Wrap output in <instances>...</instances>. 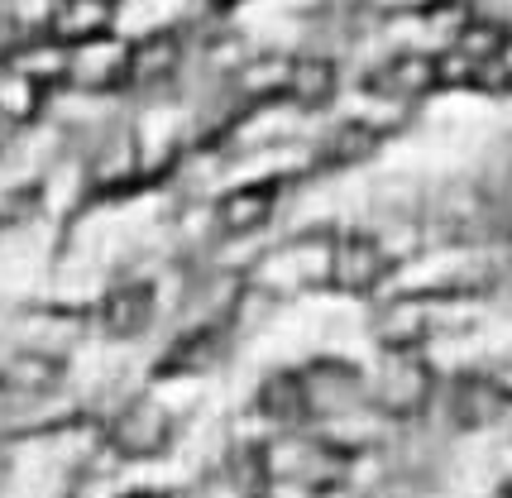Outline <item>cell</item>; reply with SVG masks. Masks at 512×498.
I'll use <instances>...</instances> for the list:
<instances>
[{
	"mask_svg": "<svg viewBox=\"0 0 512 498\" xmlns=\"http://www.w3.org/2000/svg\"><path fill=\"white\" fill-rule=\"evenodd\" d=\"M431 393H436V374H431V364L417 360L412 350L407 355H393V360L383 364L379 384H374V398H379V408L388 417H417V412L431 403Z\"/></svg>",
	"mask_w": 512,
	"mask_h": 498,
	"instance_id": "6da1fadb",
	"label": "cell"
},
{
	"mask_svg": "<svg viewBox=\"0 0 512 498\" xmlns=\"http://www.w3.org/2000/svg\"><path fill=\"white\" fill-rule=\"evenodd\" d=\"M58 379H63V360L34 355V350L10 355V360L0 364V412L29 408V403L48 398V393L58 388Z\"/></svg>",
	"mask_w": 512,
	"mask_h": 498,
	"instance_id": "7a4b0ae2",
	"label": "cell"
},
{
	"mask_svg": "<svg viewBox=\"0 0 512 498\" xmlns=\"http://www.w3.org/2000/svg\"><path fill=\"white\" fill-rule=\"evenodd\" d=\"M111 441L120 455L130 460H149V455H163L168 441H173V417L158 408V403H130V408L115 417Z\"/></svg>",
	"mask_w": 512,
	"mask_h": 498,
	"instance_id": "3957f363",
	"label": "cell"
},
{
	"mask_svg": "<svg viewBox=\"0 0 512 498\" xmlns=\"http://www.w3.org/2000/svg\"><path fill=\"white\" fill-rule=\"evenodd\" d=\"M383 269H388V254H383V245L374 235L350 230V235L335 240V254H331L335 288H345V293H369V288L383 278Z\"/></svg>",
	"mask_w": 512,
	"mask_h": 498,
	"instance_id": "277c9868",
	"label": "cell"
},
{
	"mask_svg": "<svg viewBox=\"0 0 512 498\" xmlns=\"http://www.w3.org/2000/svg\"><path fill=\"white\" fill-rule=\"evenodd\" d=\"M302 393H307V417H340L359 403V374L340 360H321L302 369Z\"/></svg>",
	"mask_w": 512,
	"mask_h": 498,
	"instance_id": "5b68a950",
	"label": "cell"
},
{
	"mask_svg": "<svg viewBox=\"0 0 512 498\" xmlns=\"http://www.w3.org/2000/svg\"><path fill=\"white\" fill-rule=\"evenodd\" d=\"M450 422L455 427H493L503 412H508V388L503 384H493V379H484V374H460L455 384H450Z\"/></svg>",
	"mask_w": 512,
	"mask_h": 498,
	"instance_id": "8992f818",
	"label": "cell"
},
{
	"mask_svg": "<svg viewBox=\"0 0 512 498\" xmlns=\"http://www.w3.org/2000/svg\"><path fill=\"white\" fill-rule=\"evenodd\" d=\"M369 87L379 91V96H398V101H412V96H426V91H436V58L431 53H398V58H388L374 77H369Z\"/></svg>",
	"mask_w": 512,
	"mask_h": 498,
	"instance_id": "52a82bcc",
	"label": "cell"
},
{
	"mask_svg": "<svg viewBox=\"0 0 512 498\" xmlns=\"http://www.w3.org/2000/svg\"><path fill=\"white\" fill-rule=\"evenodd\" d=\"M273 202H278V182H249V187H235L216 202V221L230 235H249L273 216Z\"/></svg>",
	"mask_w": 512,
	"mask_h": 498,
	"instance_id": "ba28073f",
	"label": "cell"
},
{
	"mask_svg": "<svg viewBox=\"0 0 512 498\" xmlns=\"http://www.w3.org/2000/svg\"><path fill=\"white\" fill-rule=\"evenodd\" d=\"M154 317V288L149 283H120L106 302H101V331L115 340L139 336Z\"/></svg>",
	"mask_w": 512,
	"mask_h": 498,
	"instance_id": "9c48e42d",
	"label": "cell"
},
{
	"mask_svg": "<svg viewBox=\"0 0 512 498\" xmlns=\"http://www.w3.org/2000/svg\"><path fill=\"white\" fill-rule=\"evenodd\" d=\"M178 63H182L178 34H149L144 44L125 48V82H139V87L163 82V77L178 72Z\"/></svg>",
	"mask_w": 512,
	"mask_h": 498,
	"instance_id": "30bf717a",
	"label": "cell"
},
{
	"mask_svg": "<svg viewBox=\"0 0 512 498\" xmlns=\"http://www.w3.org/2000/svg\"><path fill=\"white\" fill-rule=\"evenodd\" d=\"M283 96H292L297 106H326L335 96V63L331 58H292L288 77H283Z\"/></svg>",
	"mask_w": 512,
	"mask_h": 498,
	"instance_id": "8fae6325",
	"label": "cell"
},
{
	"mask_svg": "<svg viewBox=\"0 0 512 498\" xmlns=\"http://www.w3.org/2000/svg\"><path fill=\"white\" fill-rule=\"evenodd\" d=\"M379 125H369V120H340L326 144H321V159L331 163V168H350V163L369 159L374 149H379Z\"/></svg>",
	"mask_w": 512,
	"mask_h": 498,
	"instance_id": "7c38bea8",
	"label": "cell"
},
{
	"mask_svg": "<svg viewBox=\"0 0 512 498\" xmlns=\"http://www.w3.org/2000/svg\"><path fill=\"white\" fill-rule=\"evenodd\" d=\"M259 408L273 422H302L307 417V393H302V374H268L259 384Z\"/></svg>",
	"mask_w": 512,
	"mask_h": 498,
	"instance_id": "4fadbf2b",
	"label": "cell"
},
{
	"mask_svg": "<svg viewBox=\"0 0 512 498\" xmlns=\"http://www.w3.org/2000/svg\"><path fill=\"white\" fill-rule=\"evenodd\" d=\"M426 336H431V317H422L412 302L393 307V312L383 317V326H379V340L393 350V355H407V350H412V345H422Z\"/></svg>",
	"mask_w": 512,
	"mask_h": 498,
	"instance_id": "5bb4252c",
	"label": "cell"
},
{
	"mask_svg": "<svg viewBox=\"0 0 512 498\" xmlns=\"http://www.w3.org/2000/svg\"><path fill=\"white\" fill-rule=\"evenodd\" d=\"M106 24H111V0H67L63 15H58V34L87 44V39H96Z\"/></svg>",
	"mask_w": 512,
	"mask_h": 498,
	"instance_id": "9a60e30c",
	"label": "cell"
},
{
	"mask_svg": "<svg viewBox=\"0 0 512 498\" xmlns=\"http://www.w3.org/2000/svg\"><path fill=\"white\" fill-rule=\"evenodd\" d=\"M216 355H221V331H197V336H187L168 360L158 364V374H197Z\"/></svg>",
	"mask_w": 512,
	"mask_h": 498,
	"instance_id": "2e32d148",
	"label": "cell"
},
{
	"mask_svg": "<svg viewBox=\"0 0 512 498\" xmlns=\"http://www.w3.org/2000/svg\"><path fill=\"white\" fill-rule=\"evenodd\" d=\"M493 63H503V68H508V72H503V82H508V87H512V44H503V53H498Z\"/></svg>",
	"mask_w": 512,
	"mask_h": 498,
	"instance_id": "e0dca14e",
	"label": "cell"
},
{
	"mask_svg": "<svg viewBox=\"0 0 512 498\" xmlns=\"http://www.w3.org/2000/svg\"><path fill=\"white\" fill-rule=\"evenodd\" d=\"M211 5H235V0H211Z\"/></svg>",
	"mask_w": 512,
	"mask_h": 498,
	"instance_id": "ac0fdd59",
	"label": "cell"
}]
</instances>
